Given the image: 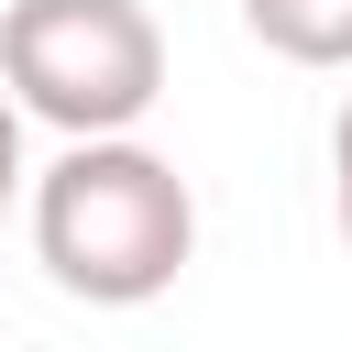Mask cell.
Instances as JSON below:
<instances>
[{
    "mask_svg": "<svg viewBox=\"0 0 352 352\" xmlns=\"http://www.w3.org/2000/svg\"><path fill=\"white\" fill-rule=\"evenodd\" d=\"M0 88L44 132H143L165 99V33L143 0H11L0 11Z\"/></svg>",
    "mask_w": 352,
    "mask_h": 352,
    "instance_id": "cell-2",
    "label": "cell"
},
{
    "mask_svg": "<svg viewBox=\"0 0 352 352\" xmlns=\"http://www.w3.org/2000/svg\"><path fill=\"white\" fill-rule=\"evenodd\" d=\"M242 33L286 66H352V0H242Z\"/></svg>",
    "mask_w": 352,
    "mask_h": 352,
    "instance_id": "cell-3",
    "label": "cell"
},
{
    "mask_svg": "<svg viewBox=\"0 0 352 352\" xmlns=\"http://www.w3.org/2000/svg\"><path fill=\"white\" fill-rule=\"evenodd\" d=\"M11 198H22V99L0 88V220H11Z\"/></svg>",
    "mask_w": 352,
    "mask_h": 352,
    "instance_id": "cell-4",
    "label": "cell"
},
{
    "mask_svg": "<svg viewBox=\"0 0 352 352\" xmlns=\"http://www.w3.org/2000/svg\"><path fill=\"white\" fill-rule=\"evenodd\" d=\"M330 198H341V242H352V99L330 121Z\"/></svg>",
    "mask_w": 352,
    "mask_h": 352,
    "instance_id": "cell-5",
    "label": "cell"
},
{
    "mask_svg": "<svg viewBox=\"0 0 352 352\" xmlns=\"http://www.w3.org/2000/svg\"><path fill=\"white\" fill-rule=\"evenodd\" d=\"M198 253L187 176L132 132H77L33 176V264L88 308H154Z\"/></svg>",
    "mask_w": 352,
    "mask_h": 352,
    "instance_id": "cell-1",
    "label": "cell"
}]
</instances>
